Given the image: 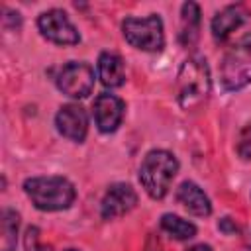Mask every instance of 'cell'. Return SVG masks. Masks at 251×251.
Returning a JSON list of instances; mask_svg holds the SVG:
<instances>
[{"label":"cell","instance_id":"cell-1","mask_svg":"<svg viewBox=\"0 0 251 251\" xmlns=\"http://www.w3.org/2000/svg\"><path fill=\"white\" fill-rule=\"evenodd\" d=\"M176 102L182 110H194L202 106L212 90L210 69L204 57L192 55L186 59L176 75Z\"/></svg>","mask_w":251,"mask_h":251},{"label":"cell","instance_id":"cell-2","mask_svg":"<svg viewBox=\"0 0 251 251\" xmlns=\"http://www.w3.org/2000/svg\"><path fill=\"white\" fill-rule=\"evenodd\" d=\"M24 190L31 204L43 212L67 210L76 198L73 182L65 176H31L24 180Z\"/></svg>","mask_w":251,"mask_h":251},{"label":"cell","instance_id":"cell-3","mask_svg":"<svg viewBox=\"0 0 251 251\" xmlns=\"http://www.w3.org/2000/svg\"><path fill=\"white\" fill-rule=\"evenodd\" d=\"M176 173H178L176 157L167 149H153L141 161L139 182L151 198L161 200L169 192L171 182L176 176Z\"/></svg>","mask_w":251,"mask_h":251},{"label":"cell","instance_id":"cell-4","mask_svg":"<svg viewBox=\"0 0 251 251\" xmlns=\"http://www.w3.org/2000/svg\"><path fill=\"white\" fill-rule=\"evenodd\" d=\"M220 80L226 90H239L251 82V33L226 51L220 65Z\"/></svg>","mask_w":251,"mask_h":251},{"label":"cell","instance_id":"cell-5","mask_svg":"<svg viewBox=\"0 0 251 251\" xmlns=\"http://www.w3.org/2000/svg\"><path fill=\"white\" fill-rule=\"evenodd\" d=\"M122 31L126 41L141 51L157 53L165 45L163 20L157 14H151L147 18H126L122 24Z\"/></svg>","mask_w":251,"mask_h":251},{"label":"cell","instance_id":"cell-6","mask_svg":"<svg viewBox=\"0 0 251 251\" xmlns=\"http://www.w3.org/2000/svg\"><path fill=\"white\" fill-rule=\"evenodd\" d=\"M57 88L71 98H86L94 88V71L84 61L63 65L55 76Z\"/></svg>","mask_w":251,"mask_h":251},{"label":"cell","instance_id":"cell-7","mask_svg":"<svg viewBox=\"0 0 251 251\" xmlns=\"http://www.w3.org/2000/svg\"><path fill=\"white\" fill-rule=\"evenodd\" d=\"M37 27L45 39H49L57 45H76L80 41L76 27L67 18V14L59 8L43 12L37 18Z\"/></svg>","mask_w":251,"mask_h":251},{"label":"cell","instance_id":"cell-8","mask_svg":"<svg viewBox=\"0 0 251 251\" xmlns=\"http://www.w3.org/2000/svg\"><path fill=\"white\" fill-rule=\"evenodd\" d=\"M126 104L122 98L114 94H98L94 104H92V114H94V124L102 133H112L118 129V126L124 120Z\"/></svg>","mask_w":251,"mask_h":251},{"label":"cell","instance_id":"cell-9","mask_svg":"<svg viewBox=\"0 0 251 251\" xmlns=\"http://www.w3.org/2000/svg\"><path fill=\"white\" fill-rule=\"evenodd\" d=\"M137 204V192L126 184V182H116L112 184L100 204V216L102 220H116L129 210H133Z\"/></svg>","mask_w":251,"mask_h":251},{"label":"cell","instance_id":"cell-10","mask_svg":"<svg viewBox=\"0 0 251 251\" xmlns=\"http://www.w3.org/2000/svg\"><path fill=\"white\" fill-rule=\"evenodd\" d=\"M55 126L59 133L71 141H84L86 131H88V116L82 106L78 104H65L59 108L55 116Z\"/></svg>","mask_w":251,"mask_h":251},{"label":"cell","instance_id":"cell-11","mask_svg":"<svg viewBox=\"0 0 251 251\" xmlns=\"http://www.w3.org/2000/svg\"><path fill=\"white\" fill-rule=\"evenodd\" d=\"M247 18H249V12L245 10V6H241V4L226 6L212 20V35H214V39L216 41H224L237 27H241Z\"/></svg>","mask_w":251,"mask_h":251},{"label":"cell","instance_id":"cell-12","mask_svg":"<svg viewBox=\"0 0 251 251\" xmlns=\"http://www.w3.org/2000/svg\"><path fill=\"white\" fill-rule=\"evenodd\" d=\"M176 200L192 214V216H200L206 218L212 214V204L210 198L204 194V190L192 182V180H184L178 188H176Z\"/></svg>","mask_w":251,"mask_h":251},{"label":"cell","instance_id":"cell-13","mask_svg":"<svg viewBox=\"0 0 251 251\" xmlns=\"http://www.w3.org/2000/svg\"><path fill=\"white\" fill-rule=\"evenodd\" d=\"M98 78L104 86L118 88L126 82V67L120 55L104 51L98 57Z\"/></svg>","mask_w":251,"mask_h":251},{"label":"cell","instance_id":"cell-14","mask_svg":"<svg viewBox=\"0 0 251 251\" xmlns=\"http://www.w3.org/2000/svg\"><path fill=\"white\" fill-rule=\"evenodd\" d=\"M200 31V8L196 2H184L180 8V43L184 47L194 45Z\"/></svg>","mask_w":251,"mask_h":251},{"label":"cell","instance_id":"cell-15","mask_svg":"<svg viewBox=\"0 0 251 251\" xmlns=\"http://www.w3.org/2000/svg\"><path fill=\"white\" fill-rule=\"evenodd\" d=\"M20 214L12 208H4L0 216V251H14L18 241Z\"/></svg>","mask_w":251,"mask_h":251},{"label":"cell","instance_id":"cell-16","mask_svg":"<svg viewBox=\"0 0 251 251\" xmlns=\"http://www.w3.org/2000/svg\"><path fill=\"white\" fill-rule=\"evenodd\" d=\"M161 229L178 241H186L196 235V226L192 222L182 220L176 214H165L161 218Z\"/></svg>","mask_w":251,"mask_h":251},{"label":"cell","instance_id":"cell-17","mask_svg":"<svg viewBox=\"0 0 251 251\" xmlns=\"http://www.w3.org/2000/svg\"><path fill=\"white\" fill-rule=\"evenodd\" d=\"M237 155L245 161L251 159V124H245L237 135V143H235Z\"/></svg>","mask_w":251,"mask_h":251},{"label":"cell","instance_id":"cell-18","mask_svg":"<svg viewBox=\"0 0 251 251\" xmlns=\"http://www.w3.org/2000/svg\"><path fill=\"white\" fill-rule=\"evenodd\" d=\"M25 251H41L39 247V229L27 227L25 231Z\"/></svg>","mask_w":251,"mask_h":251},{"label":"cell","instance_id":"cell-19","mask_svg":"<svg viewBox=\"0 0 251 251\" xmlns=\"http://www.w3.org/2000/svg\"><path fill=\"white\" fill-rule=\"evenodd\" d=\"M218 227H220L226 235H231V233H235V231H237V226H235L229 218H222V220L218 222Z\"/></svg>","mask_w":251,"mask_h":251},{"label":"cell","instance_id":"cell-20","mask_svg":"<svg viewBox=\"0 0 251 251\" xmlns=\"http://www.w3.org/2000/svg\"><path fill=\"white\" fill-rule=\"evenodd\" d=\"M186 251H212V247H210V245H204V243H198V245L188 247Z\"/></svg>","mask_w":251,"mask_h":251},{"label":"cell","instance_id":"cell-21","mask_svg":"<svg viewBox=\"0 0 251 251\" xmlns=\"http://www.w3.org/2000/svg\"><path fill=\"white\" fill-rule=\"evenodd\" d=\"M243 243H245V247L251 251V227H247V231H245V235H243Z\"/></svg>","mask_w":251,"mask_h":251},{"label":"cell","instance_id":"cell-22","mask_svg":"<svg viewBox=\"0 0 251 251\" xmlns=\"http://www.w3.org/2000/svg\"><path fill=\"white\" fill-rule=\"evenodd\" d=\"M65 251H76V249H65Z\"/></svg>","mask_w":251,"mask_h":251}]
</instances>
